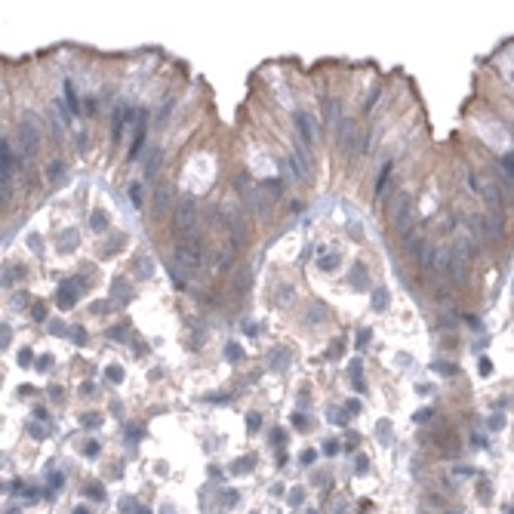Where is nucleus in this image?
<instances>
[{"mask_svg":"<svg viewBox=\"0 0 514 514\" xmlns=\"http://www.w3.org/2000/svg\"><path fill=\"white\" fill-rule=\"evenodd\" d=\"M388 222H391V228L398 231L404 241H410V237H413V228H416V210H413L410 194L398 191V194L388 201Z\"/></svg>","mask_w":514,"mask_h":514,"instance_id":"1","label":"nucleus"},{"mask_svg":"<svg viewBox=\"0 0 514 514\" xmlns=\"http://www.w3.org/2000/svg\"><path fill=\"white\" fill-rule=\"evenodd\" d=\"M173 228L179 241H201V222H197V204L194 201H179L173 210Z\"/></svg>","mask_w":514,"mask_h":514,"instance_id":"2","label":"nucleus"},{"mask_svg":"<svg viewBox=\"0 0 514 514\" xmlns=\"http://www.w3.org/2000/svg\"><path fill=\"white\" fill-rule=\"evenodd\" d=\"M234 185H237V191H241L244 197H247V207L256 213V216H268L271 213V204H274V197L262 188V185H250V179L241 173L234 179Z\"/></svg>","mask_w":514,"mask_h":514,"instance_id":"3","label":"nucleus"},{"mask_svg":"<svg viewBox=\"0 0 514 514\" xmlns=\"http://www.w3.org/2000/svg\"><path fill=\"white\" fill-rule=\"evenodd\" d=\"M176 259L185 271H197L204 265V250H201V241H179L176 247Z\"/></svg>","mask_w":514,"mask_h":514,"instance_id":"4","label":"nucleus"},{"mask_svg":"<svg viewBox=\"0 0 514 514\" xmlns=\"http://www.w3.org/2000/svg\"><path fill=\"white\" fill-rule=\"evenodd\" d=\"M339 148H342V154H361L364 151L361 148V130L354 127L351 121L339 124Z\"/></svg>","mask_w":514,"mask_h":514,"instance_id":"5","label":"nucleus"},{"mask_svg":"<svg viewBox=\"0 0 514 514\" xmlns=\"http://www.w3.org/2000/svg\"><path fill=\"white\" fill-rule=\"evenodd\" d=\"M16 145H19V154H22V157H34L37 148H41V136H37L34 127L22 124V127L16 130Z\"/></svg>","mask_w":514,"mask_h":514,"instance_id":"6","label":"nucleus"},{"mask_svg":"<svg viewBox=\"0 0 514 514\" xmlns=\"http://www.w3.org/2000/svg\"><path fill=\"white\" fill-rule=\"evenodd\" d=\"M179 201H176V188L170 185V182H164L161 188H157L154 191V204H151V213L157 216V219H161V216H167V210L170 207H176Z\"/></svg>","mask_w":514,"mask_h":514,"instance_id":"7","label":"nucleus"},{"mask_svg":"<svg viewBox=\"0 0 514 514\" xmlns=\"http://www.w3.org/2000/svg\"><path fill=\"white\" fill-rule=\"evenodd\" d=\"M222 219H225V225L231 228V234H234V244L244 237V216L237 213V207L234 204H222Z\"/></svg>","mask_w":514,"mask_h":514,"instance_id":"8","label":"nucleus"},{"mask_svg":"<svg viewBox=\"0 0 514 514\" xmlns=\"http://www.w3.org/2000/svg\"><path fill=\"white\" fill-rule=\"evenodd\" d=\"M293 170L299 173V179H302V173L311 176V154H308V145H305V142H299L296 151H293Z\"/></svg>","mask_w":514,"mask_h":514,"instance_id":"9","label":"nucleus"},{"mask_svg":"<svg viewBox=\"0 0 514 514\" xmlns=\"http://www.w3.org/2000/svg\"><path fill=\"white\" fill-rule=\"evenodd\" d=\"M296 127H299V136H302V142L305 145H311L314 139H318V130H314V121L305 114V111H299L296 114Z\"/></svg>","mask_w":514,"mask_h":514,"instance_id":"10","label":"nucleus"},{"mask_svg":"<svg viewBox=\"0 0 514 514\" xmlns=\"http://www.w3.org/2000/svg\"><path fill=\"white\" fill-rule=\"evenodd\" d=\"M136 274H139L142 281H151V278H154V259H151L148 253H139V256H136Z\"/></svg>","mask_w":514,"mask_h":514,"instance_id":"11","label":"nucleus"},{"mask_svg":"<svg viewBox=\"0 0 514 514\" xmlns=\"http://www.w3.org/2000/svg\"><path fill=\"white\" fill-rule=\"evenodd\" d=\"M324 318H327V305H324V302H314V305L308 308V314H305V324H308V327H318Z\"/></svg>","mask_w":514,"mask_h":514,"instance_id":"12","label":"nucleus"},{"mask_svg":"<svg viewBox=\"0 0 514 514\" xmlns=\"http://www.w3.org/2000/svg\"><path fill=\"white\" fill-rule=\"evenodd\" d=\"M324 121H327V127H339L342 121H339V102L336 99H327L324 102Z\"/></svg>","mask_w":514,"mask_h":514,"instance_id":"13","label":"nucleus"},{"mask_svg":"<svg viewBox=\"0 0 514 514\" xmlns=\"http://www.w3.org/2000/svg\"><path fill=\"white\" fill-rule=\"evenodd\" d=\"M111 293H114V299H117V302H130V299H133V290H130V287H127L121 278H114V284H111Z\"/></svg>","mask_w":514,"mask_h":514,"instance_id":"14","label":"nucleus"},{"mask_svg":"<svg viewBox=\"0 0 514 514\" xmlns=\"http://www.w3.org/2000/svg\"><path fill=\"white\" fill-rule=\"evenodd\" d=\"M293 299H296V290H293V287H281L278 293H274V305H281V308H290Z\"/></svg>","mask_w":514,"mask_h":514,"instance_id":"15","label":"nucleus"},{"mask_svg":"<svg viewBox=\"0 0 514 514\" xmlns=\"http://www.w3.org/2000/svg\"><path fill=\"white\" fill-rule=\"evenodd\" d=\"M484 228H487L484 234L490 237V241H496V237H502V219H496V216H487V219H484Z\"/></svg>","mask_w":514,"mask_h":514,"instance_id":"16","label":"nucleus"},{"mask_svg":"<svg viewBox=\"0 0 514 514\" xmlns=\"http://www.w3.org/2000/svg\"><path fill=\"white\" fill-rule=\"evenodd\" d=\"M354 290H367V265L354 262Z\"/></svg>","mask_w":514,"mask_h":514,"instance_id":"17","label":"nucleus"},{"mask_svg":"<svg viewBox=\"0 0 514 514\" xmlns=\"http://www.w3.org/2000/svg\"><path fill=\"white\" fill-rule=\"evenodd\" d=\"M287 364H290L287 348H274V354H271V367H274V370H284Z\"/></svg>","mask_w":514,"mask_h":514,"instance_id":"18","label":"nucleus"},{"mask_svg":"<svg viewBox=\"0 0 514 514\" xmlns=\"http://www.w3.org/2000/svg\"><path fill=\"white\" fill-rule=\"evenodd\" d=\"M74 296H77L74 287H71V284H62V290H59V305H62V308H71V305H74Z\"/></svg>","mask_w":514,"mask_h":514,"instance_id":"19","label":"nucleus"},{"mask_svg":"<svg viewBox=\"0 0 514 514\" xmlns=\"http://www.w3.org/2000/svg\"><path fill=\"white\" fill-rule=\"evenodd\" d=\"M121 247H124V237L117 234V237H111V241H108V244H105V247H102L99 253H102V256H114V253L121 250Z\"/></svg>","mask_w":514,"mask_h":514,"instance_id":"20","label":"nucleus"},{"mask_svg":"<svg viewBox=\"0 0 514 514\" xmlns=\"http://www.w3.org/2000/svg\"><path fill=\"white\" fill-rule=\"evenodd\" d=\"M90 225H93V231H105V228H108V216H105L102 210H96V213L90 216Z\"/></svg>","mask_w":514,"mask_h":514,"instance_id":"21","label":"nucleus"},{"mask_svg":"<svg viewBox=\"0 0 514 514\" xmlns=\"http://www.w3.org/2000/svg\"><path fill=\"white\" fill-rule=\"evenodd\" d=\"M124 117H127L124 111H117V114H114V124H111V139H114V142L121 139V130H124Z\"/></svg>","mask_w":514,"mask_h":514,"instance_id":"22","label":"nucleus"},{"mask_svg":"<svg viewBox=\"0 0 514 514\" xmlns=\"http://www.w3.org/2000/svg\"><path fill=\"white\" fill-rule=\"evenodd\" d=\"M373 308H376V311H385V308H388V293H385L382 287L373 293Z\"/></svg>","mask_w":514,"mask_h":514,"instance_id":"23","label":"nucleus"},{"mask_svg":"<svg viewBox=\"0 0 514 514\" xmlns=\"http://www.w3.org/2000/svg\"><path fill=\"white\" fill-rule=\"evenodd\" d=\"M157 167H161V151H151L148 164H145V176H154V173H157Z\"/></svg>","mask_w":514,"mask_h":514,"instance_id":"24","label":"nucleus"},{"mask_svg":"<svg viewBox=\"0 0 514 514\" xmlns=\"http://www.w3.org/2000/svg\"><path fill=\"white\" fill-rule=\"evenodd\" d=\"M247 287H250V271H241V274H237V281H234V290L247 293Z\"/></svg>","mask_w":514,"mask_h":514,"instance_id":"25","label":"nucleus"},{"mask_svg":"<svg viewBox=\"0 0 514 514\" xmlns=\"http://www.w3.org/2000/svg\"><path fill=\"white\" fill-rule=\"evenodd\" d=\"M499 167L505 170V176H508V179H514V157H511V154H505V157H502Z\"/></svg>","mask_w":514,"mask_h":514,"instance_id":"26","label":"nucleus"},{"mask_svg":"<svg viewBox=\"0 0 514 514\" xmlns=\"http://www.w3.org/2000/svg\"><path fill=\"white\" fill-rule=\"evenodd\" d=\"M262 188H265V191H268V194H271V197H278V194H281V191H284V185H281V182H278V179H268V182H265V185H262Z\"/></svg>","mask_w":514,"mask_h":514,"instance_id":"27","label":"nucleus"},{"mask_svg":"<svg viewBox=\"0 0 514 514\" xmlns=\"http://www.w3.org/2000/svg\"><path fill=\"white\" fill-rule=\"evenodd\" d=\"M225 358L237 364V361H241V358H244V351H241V345H228V348H225Z\"/></svg>","mask_w":514,"mask_h":514,"instance_id":"28","label":"nucleus"},{"mask_svg":"<svg viewBox=\"0 0 514 514\" xmlns=\"http://www.w3.org/2000/svg\"><path fill=\"white\" fill-rule=\"evenodd\" d=\"M74 241H77V231H65V234L59 237V247H62V250H68Z\"/></svg>","mask_w":514,"mask_h":514,"instance_id":"29","label":"nucleus"},{"mask_svg":"<svg viewBox=\"0 0 514 514\" xmlns=\"http://www.w3.org/2000/svg\"><path fill=\"white\" fill-rule=\"evenodd\" d=\"M105 376H108L111 382H121V379H124V370H121V367H117V364H111V367L105 370Z\"/></svg>","mask_w":514,"mask_h":514,"instance_id":"30","label":"nucleus"},{"mask_svg":"<svg viewBox=\"0 0 514 514\" xmlns=\"http://www.w3.org/2000/svg\"><path fill=\"white\" fill-rule=\"evenodd\" d=\"M431 370H434V373H450V376H456V373H459V367H456V364H434Z\"/></svg>","mask_w":514,"mask_h":514,"instance_id":"31","label":"nucleus"},{"mask_svg":"<svg viewBox=\"0 0 514 514\" xmlns=\"http://www.w3.org/2000/svg\"><path fill=\"white\" fill-rule=\"evenodd\" d=\"M487 428H490V431H502V428H505V416H490Z\"/></svg>","mask_w":514,"mask_h":514,"instance_id":"32","label":"nucleus"},{"mask_svg":"<svg viewBox=\"0 0 514 514\" xmlns=\"http://www.w3.org/2000/svg\"><path fill=\"white\" fill-rule=\"evenodd\" d=\"M336 265H339V256H324V259H321V268H324V271H330V268H336Z\"/></svg>","mask_w":514,"mask_h":514,"instance_id":"33","label":"nucleus"},{"mask_svg":"<svg viewBox=\"0 0 514 514\" xmlns=\"http://www.w3.org/2000/svg\"><path fill=\"white\" fill-rule=\"evenodd\" d=\"M465 179H468V188H471L474 194H478V191H484V188H481V182H478V176H474V173H468Z\"/></svg>","mask_w":514,"mask_h":514,"instance_id":"34","label":"nucleus"},{"mask_svg":"<svg viewBox=\"0 0 514 514\" xmlns=\"http://www.w3.org/2000/svg\"><path fill=\"white\" fill-rule=\"evenodd\" d=\"M62 173H65V167H62V164H50V170H47V176H50V179H59Z\"/></svg>","mask_w":514,"mask_h":514,"instance_id":"35","label":"nucleus"},{"mask_svg":"<svg viewBox=\"0 0 514 514\" xmlns=\"http://www.w3.org/2000/svg\"><path fill=\"white\" fill-rule=\"evenodd\" d=\"M379 434H382V441H388V438H391V422L382 419V422H379Z\"/></svg>","mask_w":514,"mask_h":514,"instance_id":"36","label":"nucleus"},{"mask_svg":"<svg viewBox=\"0 0 514 514\" xmlns=\"http://www.w3.org/2000/svg\"><path fill=\"white\" fill-rule=\"evenodd\" d=\"M65 93H68V108H71V111H77V99H74V90H71V84H65Z\"/></svg>","mask_w":514,"mask_h":514,"instance_id":"37","label":"nucleus"},{"mask_svg":"<svg viewBox=\"0 0 514 514\" xmlns=\"http://www.w3.org/2000/svg\"><path fill=\"white\" fill-rule=\"evenodd\" d=\"M388 173H391V167H385V170H382V176H379V182H376V194H382V188H385V179H388Z\"/></svg>","mask_w":514,"mask_h":514,"instance_id":"38","label":"nucleus"},{"mask_svg":"<svg viewBox=\"0 0 514 514\" xmlns=\"http://www.w3.org/2000/svg\"><path fill=\"white\" fill-rule=\"evenodd\" d=\"M231 259H234V253H231V250H222V256H219V268L231 265Z\"/></svg>","mask_w":514,"mask_h":514,"instance_id":"39","label":"nucleus"},{"mask_svg":"<svg viewBox=\"0 0 514 514\" xmlns=\"http://www.w3.org/2000/svg\"><path fill=\"white\" fill-rule=\"evenodd\" d=\"M50 333H53V336H65V324H62V321H53V324H50Z\"/></svg>","mask_w":514,"mask_h":514,"instance_id":"40","label":"nucleus"},{"mask_svg":"<svg viewBox=\"0 0 514 514\" xmlns=\"http://www.w3.org/2000/svg\"><path fill=\"white\" fill-rule=\"evenodd\" d=\"M71 339H74L77 345H84V342H87V333H84V330H74V333H71Z\"/></svg>","mask_w":514,"mask_h":514,"instance_id":"41","label":"nucleus"},{"mask_svg":"<svg viewBox=\"0 0 514 514\" xmlns=\"http://www.w3.org/2000/svg\"><path fill=\"white\" fill-rule=\"evenodd\" d=\"M133 204L142 207V188H139V185H133Z\"/></svg>","mask_w":514,"mask_h":514,"instance_id":"42","label":"nucleus"},{"mask_svg":"<svg viewBox=\"0 0 514 514\" xmlns=\"http://www.w3.org/2000/svg\"><path fill=\"white\" fill-rule=\"evenodd\" d=\"M465 321H468V327H471V330H478V333L484 330V327H481V321H478V318H471V314H468V318H465Z\"/></svg>","mask_w":514,"mask_h":514,"instance_id":"43","label":"nucleus"},{"mask_svg":"<svg viewBox=\"0 0 514 514\" xmlns=\"http://www.w3.org/2000/svg\"><path fill=\"white\" fill-rule=\"evenodd\" d=\"M34 318L44 321V318H47V308H44V305H34Z\"/></svg>","mask_w":514,"mask_h":514,"instance_id":"44","label":"nucleus"},{"mask_svg":"<svg viewBox=\"0 0 514 514\" xmlns=\"http://www.w3.org/2000/svg\"><path fill=\"white\" fill-rule=\"evenodd\" d=\"M490 370H493V364L484 358V361H481V376H490Z\"/></svg>","mask_w":514,"mask_h":514,"instance_id":"45","label":"nucleus"},{"mask_svg":"<svg viewBox=\"0 0 514 514\" xmlns=\"http://www.w3.org/2000/svg\"><path fill=\"white\" fill-rule=\"evenodd\" d=\"M0 345H4V348L10 345V330H7V324H4V333H0Z\"/></svg>","mask_w":514,"mask_h":514,"instance_id":"46","label":"nucleus"},{"mask_svg":"<svg viewBox=\"0 0 514 514\" xmlns=\"http://www.w3.org/2000/svg\"><path fill=\"white\" fill-rule=\"evenodd\" d=\"M19 364H22V367H28V364H31V354H28V351H22V354H19Z\"/></svg>","mask_w":514,"mask_h":514,"instance_id":"47","label":"nucleus"},{"mask_svg":"<svg viewBox=\"0 0 514 514\" xmlns=\"http://www.w3.org/2000/svg\"><path fill=\"white\" fill-rule=\"evenodd\" d=\"M367 339H370V330H364V333H361V336H358V345H361V348H364V345H367Z\"/></svg>","mask_w":514,"mask_h":514,"instance_id":"48","label":"nucleus"},{"mask_svg":"<svg viewBox=\"0 0 514 514\" xmlns=\"http://www.w3.org/2000/svg\"><path fill=\"white\" fill-rule=\"evenodd\" d=\"M293 425H296V428H308V425H305V416H293Z\"/></svg>","mask_w":514,"mask_h":514,"instance_id":"49","label":"nucleus"}]
</instances>
